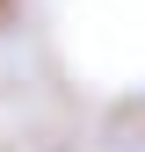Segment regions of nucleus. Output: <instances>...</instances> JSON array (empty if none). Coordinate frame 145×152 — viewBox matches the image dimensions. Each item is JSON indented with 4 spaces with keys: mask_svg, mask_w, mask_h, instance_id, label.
Masks as SVG:
<instances>
[{
    "mask_svg": "<svg viewBox=\"0 0 145 152\" xmlns=\"http://www.w3.org/2000/svg\"><path fill=\"white\" fill-rule=\"evenodd\" d=\"M0 15H7V0H0Z\"/></svg>",
    "mask_w": 145,
    "mask_h": 152,
    "instance_id": "obj_1",
    "label": "nucleus"
}]
</instances>
